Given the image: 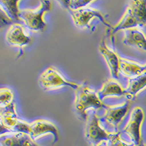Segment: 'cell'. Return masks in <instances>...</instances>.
I'll return each instance as SVG.
<instances>
[{"mask_svg":"<svg viewBox=\"0 0 146 146\" xmlns=\"http://www.w3.org/2000/svg\"><path fill=\"white\" fill-rule=\"evenodd\" d=\"M99 51L105 60L108 69H109L112 78L118 80L119 77V61L120 56L115 50L105 43V40H102L99 45Z\"/></svg>","mask_w":146,"mask_h":146,"instance_id":"obj_11","label":"cell"},{"mask_svg":"<svg viewBox=\"0 0 146 146\" xmlns=\"http://www.w3.org/2000/svg\"><path fill=\"white\" fill-rule=\"evenodd\" d=\"M135 146H144V143H142L141 144H139V145H135Z\"/></svg>","mask_w":146,"mask_h":146,"instance_id":"obj_26","label":"cell"},{"mask_svg":"<svg viewBox=\"0 0 146 146\" xmlns=\"http://www.w3.org/2000/svg\"><path fill=\"white\" fill-rule=\"evenodd\" d=\"M106 104L99 98L97 92L85 84H80L75 90L74 108L77 114L85 121L87 112L90 110L105 109Z\"/></svg>","mask_w":146,"mask_h":146,"instance_id":"obj_2","label":"cell"},{"mask_svg":"<svg viewBox=\"0 0 146 146\" xmlns=\"http://www.w3.org/2000/svg\"><path fill=\"white\" fill-rule=\"evenodd\" d=\"M39 83L42 88L45 91H53L64 87H69L75 91L80 84L66 80L63 75L54 66H48L40 75Z\"/></svg>","mask_w":146,"mask_h":146,"instance_id":"obj_5","label":"cell"},{"mask_svg":"<svg viewBox=\"0 0 146 146\" xmlns=\"http://www.w3.org/2000/svg\"><path fill=\"white\" fill-rule=\"evenodd\" d=\"M84 135L86 139L91 145H95L109 139L111 131H107L100 123V117L95 110H90L87 112Z\"/></svg>","mask_w":146,"mask_h":146,"instance_id":"obj_4","label":"cell"},{"mask_svg":"<svg viewBox=\"0 0 146 146\" xmlns=\"http://www.w3.org/2000/svg\"><path fill=\"white\" fill-rule=\"evenodd\" d=\"M50 134L53 136V143L58 140V130L56 126L50 121L45 119H37L29 123V133L31 137L36 140L44 135Z\"/></svg>","mask_w":146,"mask_h":146,"instance_id":"obj_9","label":"cell"},{"mask_svg":"<svg viewBox=\"0 0 146 146\" xmlns=\"http://www.w3.org/2000/svg\"><path fill=\"white\" fill-rule=\"evenodd\" d=\"M145 119L144 110L140 107H135L131 110L129 121L123 129V133L129 139L130 143L138 145L143 143L141 127Z\"/></svg>","mask_w":146,"mask_h":146,"instance_id":"obj_8","label":"cell"},{"mask_svg":"<svg viewBox=\"0 0 146 146\" xmlns=\"http://www.w3.org/2000/svg\"><path fill=\"white\" fill-rule=\"evenodd\" d=\"M13 132H19L28 134L29 133V123L26 122L23 120L18 119V122L12 129Z\"/></svg>","mask_w":146,"mask_h":146,"instance_id":"obj_22","label":"cell"},{"mask_svg":"<svg viewBox=\"0 0 146 146\" xmlns=\"http://www.w3.org/2000/svg\"><path fill=\"white\" fill-rule=\"evenodd\" d=\"M14 102V94L6 87L0 88V108H5Z\"/></svg>","mask_w":146,"mask_h":146,"instance_id":"obj_20","label":"cell"},{"mask_svg":"<svg viewBox=\"0 0 146 146\" xmlns=\"http://www.w3.org/2000/svg\"><path fill=\"white\" fill-rule=\"evenodd\" d=\"M130 108V101L126 100L121 104L113 105H106L105 113L100 117V123L105 125V127H109L113 129V132L118 131V128L126 117Z\"/></svg>","mask_w":146,"mask_h":146,"instance_id":"obj_6","label":"cell"},{"mask_svg":"<svg viewBox=\"0 0 146 146\" xmlns=\"http://www.w3.org/2000/svg\"><path fill=\"white\" fill-rule=\"evenodd\" d=\"M122 42L126 46L133 47L146 52V36L138 28H131L123 31Z\"/></svg>","mask_w":146,"mask_h":146,"instance_id":"obj_13","label":"cell"},{"mask_svg":"<svg viewBox=\"0 0 146 146\" xmlns=\"http://www.w3.org/2000/svg\"><path fill=\"white\" fill-rule=\"evenodd\" d=\"M58 3L62 5V7L66 8L68 11H75L83 7L90 6L94 1L90 0H70V1H60Z\"/></svg>","mask_w":146,"mask_h":146,"instance_id":"obj_19","label":"cell"},{"mask_svg":"<svg viewBox=\"0 0 146 146\" xmlns=\"http://www.w3.org/2000/svg\"><path fill=\"white\" fill-rule=\"evenodd\" d=\"M0 146H40L25 133L11 132L0 136Z\"/></svg>","mask_w":146,"mask_h":146,"instance_id":"obj_12","label":"cell"},{"mask_svg":"<svg viewBox=\"0 0 146 146\" xmlns=\"http://www.w3.org/2000/svg\"><path fill=\"white\" fill-rule=\"evenodd\" d=\"M69 13L71 15L73 23L78 28L91 29L90 23L94 18L98 19L107 28L109 29V30L111 29L113 27V26L110 25V23L107 21L105 15L100 10L94 8L91 6L83 7L75 11H69Z\"/></svg>","mask_w":146,"mask_h":146,"instance_id":"obj_7","label":"cell"},{"mask_svg":"<svg viewBox=\"0 0 146 146\" xmlns=\"http://www.w3.org/2000/svg\"><path fill=\"white\" fill-rule=\"evenodd\" d=\"M18 119L15 102L5 108H0V122L11 131Z\"/></svg>","mask_w":146,"mask_h":146,"instance_id":"obj_17","label":"cell"},{"mask_svg":"<svg viewBox=\"0 0 146 146\" xmlns=\"http://www.w3.org/2000/svg\"><path fill=\"white\" fill-rule=\"evenodd\" d=\"M145 26H146V1H131L121 20L116 25L113 26L111 29L108 31V34L113 40L114 35L119 31Z\"/></svg>","mask_w":146,"mask_h":146,"instance_id":"obj_1","label":"cell"},{"mask_svg":"<svg viewBox=\"0 0 146 146\" xmlns=\"http://www.w3.org/2000/svg\"><path fill=\"white\" fill-rule=\"evenodd\" d=\"M144 146H146V144H144Z\"/></svg>","mask_w":146,"mask_h":146,"instance_id":"obj_27","label":"cell"},{"mask_svg":"<svg viewBox=\"0 0 146 146\" xmlns=\"http://www.w3.org/2000/svg\"><path fill=\"white\" fill-rule=\"evenodd\" d=\"M20 1H0V7L13 23L20 20Z\"/></svg>","mask_w":146,"mask_h":146,"instance_id":"obj_18","label":"cell"},{"mask_svg":"<svg viewBox=\"0 0 146 146\" xmlns=\"http://www.w3.org/2000/svg\"><path fill=\"white\" fill-rule=\"evenodd\" d=\"M12 23H13L10 20V18L7 16L3 10L0 7V27H3L7 25L10 26Z\"/></svg>","mask_w":146,"mask_h":146,"instance_id":"obj_23","label":"cell"},{"mask_svg":"<svg viewBox=\"0 0 146 146\" xmlns=\"http://www.w3.org/2000/svg\"><path fill=\"white\" fill-rule=\"evenodd\" d=\"M5 39L9 45L18 48L27 46L32 42V37L26 32L24 27L18 23H12L9 27Z\"/></svg>","mask_w":146,"mask_h":146,"instance_id":"obj_10","label":"cell"},{"mask_svg":"<svg viewBox=\"0 0 146 146\" xmlns=\"http://www.w3.org/2000/svg\"><path fill=\"white\" fill-rule=\"evenodd\" d=\"M119 72L129 79L135 78L146 72V64L141 65L131 60L120 57Z\"/></svg>","mask_w":146,"mask_h":146,"instance_id":"obj_14","label":"cell"},{"mask_svg":"<svg viewBox=\"0 0 146 146\" xmlns=\"http://www.w3.org/2000/svg\"><path fill=\"white\" fill-rule=\"evenodd\" d=\"M145 88H146V72L135 78L129 79L125 88V96L130 101Z\"/></svg>","mask_w":146,"mask_h":146,"instance_id":"obj_16","label":"cell"},{"mask_svg":"<svg viewBox=\"0 0 146 146\" xmlns=\"http://www.w3.org/2000/svg\"><path fill=\"white\" fill-rule=\"evenodd\" d=\"M11 132L10 129H8L7 128L5 127V126H3L1 122H0V136H2V135H5V134H7V133Z\"/></svg>","mask_w":146,"mask_h":146,"instance_id":"obj_24","label":"cell"},{"mask_svg":"<svg viewBox=\"0 0 146 146\" xmlns=\"http://www.w3.org/2000/svg\"><path fill=\"white\" fill-rule=\"evenodd\" d=\"M99 98L103 102L107 97L125 96V88L115 79L110 78L103 83L101 88L97 91Z\"/></svg>","mask_w":146,"mask_h":146,"instance_id":"obj_15","label":"cell"},{"mask_svg":"<svg viewBox=\"0 0 146 146\" xmlns=\"http://www.w3.org/2000/svg\"><path fill=\"white\" fill-rule=\"evenodd\" d=\"M91 146H108V145H107L106 141H104V142H102V143H99V144H97V145H91Z\"/></svg>","mask_w":146,"mask_h":146,"instance_id":"obj_25","label":"cell"},{"mask_svg":"<svg viewBox=\"0 0 146 146\" xmlns=\"http://www.w3.org/2000/svg\"><path fill=\"white\" fill-rule=\"evenodd\" d=\"M106 143L108 146H135L133 143L124 141L121 137V132L120 131L110 133Z\"/></svg>","mask_w":146,"mask_h":146,"instance_id":"obj_21","label":"cell"},{"mask_svg":"<svg viewBox=\"0 0 146 146\" xmlns=\"http://www.w3.org/2000/svg\"><path fill=\"white\" fill-rule=\"evenodd\" d=\"M53 7L51 1H40V5L35 9H23L20 10V20L26 27L35 33H42L46 29L47 24L44 16Z\"/></svg>","mask_w":146,"mask_h":146,"instance_id":"obj_3","label":"cell"}]
</instances>
